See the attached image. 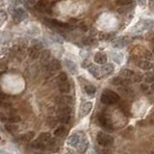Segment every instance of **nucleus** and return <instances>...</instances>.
Instances as JSON below:
<instances>
[{
	"mask_svg": "<svg viewBox=\"0 0 154 154\" xmlns=\"http://www.w3.org/2000/svg\"><path fill=\"white\" fill-rule=\"evenodd\" d=\"M66 65H67V68L70 70V72H71L72 74H75L76 72H77L76 66H75V64L72 61H70V60H66Z\"/></svg>",
	"mask_w": 154,
	"mask_h": 154,
	"instance_id": "obj_21",
	"label": "nucleus"
},
{
	"mask_svg": "<svg viewBox=\"0 0 154 154\" xmlns=\"http://www.w3.org/2000/svg\"><path fill=\"white\" fill-rule=\"evenodd\" d=\"M6 129L12 133V132H15V131L18 130V126L15 125V124H7L6 125Z\"/></svg>",
	"mask_w": 154,
	"mask_h": 154,
	"instance_id": "obj_33",
	"label": "nucleus"
},
{
	"mask_svg": "<svg viewBox=\"0 0 154 154\" xmlns=\"http://www.w3.org/2000/svg\"><path fill=\"white\" fill-rule=\"evenodd\" d=\"M112 84L114 85V86H118V87H119V86H121V87H123V86H128V83L125 82L124 80H122L119 76L118 77H115V78H114L112 80Z\"/></svg>",
	"mask_w": 154,
	"mask_h": 154,
	"instance_id": "obj_17",
	"label": "nucleus"
},
{
	"mask_svg": "<svg viewBox=\"0 0 154 154\" xmlns=\"http://www.w3.org/2000/svg\"><path fill=\"white\" fill-rule=\"evenodd\" d=\"M26 18H27V14L23 9H21V8H16V9L15 10V12H14V19L16 21L19 22V21L25 19Z\"/></svg>",
	"mask_w": 154,
	"mask_h": 154,
	"instance_id": "obj_7",
	"label": "nucleus"
},
{
	"mask_svg": "<svg viewBox=\"0 0 154 154\" xmlns=\"http://www.w3.org/2000/svg\"><path fill=\"white\" fill-rule=\"evenodd\" d=\"M34 137H35V133L30 131V132H27L26 134L22 135V136L20 137V138H21V140H22V141H24V142H30V141L33 140Z\"/></svg>",
	"mask_w": 154,
	"mask_h": 154,
	"instance_id": "obj_24",
	"label": "nucleus"
},
{
	"mask_svg": "<svg viewBox=\"0 0 154 154\" xmlns=\"http://www.w3.org/2000/svg\"><path fill=\"white\" fill-rule=\"evenodd\" d=\"M153 25H154V22H153L152 20H150V19H147V20L143 21V27H144V30L151 29L153 27Z\"/></svg>",
	"mask_w": 154,
	"mask_h": 154,
	"instance_id": "obj_26",
	"label": "nucleus"
},
{
	"mask_svg": "<svg viewBox=\"0 0 154 154\" xmlns=\"http://www.w3.org/2000/svg\"><path fill=\"white\" fill-rule=\"evenodd\" d=\"M57 102L59 103L60 107L70 106V104L72 103V98L70 96H60L57 98Z\"/></svg>",
	"mask_w": 154,
	"mask_h": 154,
	"instance_id": "obj_10",
	"label": "nucleus"
},
{
	"mask_svg": "<svg viewBox=\"0 0 154 154\" xmlns=\"http://www.w3.org/2000/svg\"><path fill=\"white\" fill-rule=\"evenodd\" d=\"M145 38H147V40L149 41H151L152 44L154 42V33L153 32H150V33H148L147 36H145Z\"/></svg>",
	"mask_w": 154,
	"mask_h": 154,
	"instance_id": "obj_36",
	"label": "nucleus"
},
{
	"mask_svg": "<svg viewBox=\"0 0 154 154\" xmlns=\"http://www.w3.org/2000/svg\"><path fill=\"white\" fill-rule=\"evenodd\" d=\"M67 73H65V72H61V73H60L59 76H58L59 84H60V83H65V82H67Z\"/></svg>",
	"mask_w": 154,
	"mask_h": 154,
	"instance_id": "obj_30",
	"label": "nucleus"
},
{
	"mask_svg": "<svg viewBox=\"0 0 154 154\" xmlns=\"http://www.w3.org/2000/svg\"><path fill=\"white\" fill-rule=\"evenodd\" d=\"M151 90H152V91H154V83L151 85Z\"/></svg>",
	"mask_w": 154,
	"mask_h": 154,
	"instance_id": "obj_43",
	"label": "nucleus"
},
{
	"mask_svg": "<svg viewBox=\"0 0 154 154\" xmlns=\"http://www.w3.org/2000/svg\"><path fill=\"white\" fill-rule=\"evenodd\" d=\"M93 38H84V44H93Z\"/></svg>",
	"mask_w": 154,
	"mask_h": 154,
	"instance_id": "obj_39",
	"label": "nucleus"
},
{
	"mask_svg": "<svg viewBox=\"0 0 154 154\" xmlns=\"http://www.w3.org/2000/svg\"><path fill=\"white\" fill-rule=\"evenodd\" d=\"M117 4L121 6H127V5H131L132 1H117Z\"/></svg>",
	"mask_w": 154,
	"mask_h": 154,
	"instance_id": "obj_38",
	"label": "nucleus"
},
{
	"mask_svg": "<svg viewBox=\"0 0 154 154\" xmlns=\"http://www.w3.org/2000/svg\"><path fill=\"white\" fill-rule=\"evenodd\" d=\"M67 144L70 147H77L80 152L86 151L89 144L86 138H82L79 134H72L71 136H70V138L67 140Z\"/></svg>",
	"mask_w": 154,
	"mask_h": 154,
	"instance_id": "obj_1",
	"label": "nucleus"
},
{
	"mask_svg": "<svg viewBox=\"0 0 154 154\" xmlns=\"http://www.w3.org/2000/svg\"><path fill=\"white\" fill-rule=\"evenodd\" d=\"M144 78L147 83H151V84L154 83V74L151 73V72H147V73L144 75Z\"/></svg>",
	"mask_w": 154,
	"mask_h": 154,
	"instance_id": "obj_27",
	"label": "nucleus"
},
{
	"mask_svg": "<svg viewBox=\"0 0 154 154\" xmlns=\"http://www.w3.org/2000/svg\"><path fill=\"white\" fill-rule=\"evenodd\" d=\"M89 71H90V73H91L93 77H96V79H101L102 78V74H101V70H100V68L96 67V65H90L89 66Z\"/></svg>",
	"mask_w": 154,
	"mask_h": 154,
	"instance_id": "obj_9",
	"label": "nucleus"
},
{
	"mask_svg": "<svg viewBox=\"0 0 154 154\" xmlns=\"http://www.w3.org/2000/svg\"><path fill=\"white\" fill-rule=\"evenodd\" d=\"M85 91H86V93L90 96H93L96 93V87H93V85H87L85 87Z\"/></svg>",
	"mask_w": 154,
	"mask_h": 154,
	"instance_id": "obj_22",
	"label": "nucleus"
},
{
	"mask_svg": "<svg viewBox=\"0 0 154 154\" xmlns=\"http://www.w3.org/2000/svg\"><path fill=\"white\" fill-rule=\"evenodd\" d=\"M9 121L12 123H16V122L20 121V118L19 117V115H11L10 118H9Z\"/></svg>",
	"mask_w": 154,
	"mask_h": 154,
	"instance_id": "obj_35",
	"label": "nucleus"
},
{
	"mask_svg": "<svg viewBox=\"0 0 154 154\" xmlns=\"http://www.w3.org/2000/svg\"><path fill=\"white\" fill-rule=\"evenodd\" d=\"M119 108H121L123 114H125L127 115H130V107L126 102H121V103H119Z\"/></svg>",
	"mask_w": 154,
	"mask_h": 154,
	"instance_id": "obj_23",
	"label": "nucleus"
},
{
	"mask_svg": "<svg viewBox=\"0 0 154 154\" xmlns=\"http://www.w3.org/2000/svg\"><path fill=\"white\" fill-rule=\"evenodd\" d=\"M99 38L100 40H108V38H110V35L107 33H100Z\"/></svg>",
	"mask_w": 154,
	"mask_h": 154,
	"instance_id": "obj_40",
	"label": "nucleus"
},
{
	"mask_svg": "<svg viewBox=\"0 0 154 154\" xmlns=\"http://www.w3.org/2000/svg\"><path fill=\"white\" fill-rule=\"evenodd\" d=\"M143 79V74L141 72H135V76H134V82H140Z\"/></svg>",
	"mask_w": 154,
	"mask_h": 154,
	"instance_id": "obj_34",
	"label": "nucleus"
},
{
	"mask_svg": "<svg viewBox=\"0 0 154 154\" xmlns=\"http://www.w3.org/2000/svg\"><path fill=\"white\" fill-rule=\"evenodd\" d=\"M93 108V103L92 102H84L80 107V117L83 118L85 115H87Z\"/></svg>",
	"mask_w": 154,
	"mask_h": 154,
	"instance_id": "obj_8",
	"label": "nucleus"
},
{
	"mask_svg": "<svg viewBox=\"0 0 154 154\" xmlns=\"http://www.w3.org/2000/svg\"><path fill=\"white\" fill-rule=\"evenodd\" d=\"M119 100H121L119 96L114 91H111V90H105L101 96V102L106 105L115 104L117 102H119Z\"/></svg>",
	"mask_w": 154,
	"mask_h": 154,
	"instance_id": "obj_2",
	"label": "nucleus"
},
{
	"mask_svg": "<svg viewBox=\"0 0 154 154\" xmlns=\"http://www.w3.org/2000/svg\"><path fill=\"white\" fill-rule=\"evenodd\" d=\"M28 54L31 59H37L38 58V56H40V50L36 49L35 47H33V46H31L29 49H28Z\"/></svg>",
	"mask_w": 154,
	"mask_h": 154,
	"instance_id": "obj_18",
	"label": "nucleus"
},
{
	"mask_svg": "<svg viewBox=\"0 0 154 154\" xmlns=\"http://www.w3.org/2000/svg\"><path fill=\"white\" fill-rule=\"evenodd\" d=\"M119 90V92H121L122 93V96H124L126 97H131V96H134V93H133V91L128 87V86H123V87H121L118 89Z\"/></svg>",
	"mask_w": 154,
	"mask_h": 154,
	"instance_id": "obj_16",
	"label": "nucleus"
},
{
	"mask_svg": "<svg viewBox=\"0 0 154 154\" xmlns=\"http://www.w3.org/2000/svg\"><path fill=\"white\" fill-rule=\"evenodd\" d=\"M95 62L99 65H105V63L107 62V56L102 52H98L96 54L95 56Z\"/></svg>",
	"mask_w": 154,
	"mask_h": 154,
	"instance_id": "obj_12",
	"label": "nucleus"
},
{
	"mask_svg": "<svg viewBox=\"0 0 154 154\" xmlns=\"http://www.w3.org/2000/svg\"><path fill=\"white\" fill-rule=\"evenodd\" d=\"M31 145H32V147L37 148V149H41V148H44V144H42L40 140H38V141H36V142L32 143Z\"/></svg>",
	"mask_w": 154,
	"mask_h": 154,
	"instance_id": "obj_31",
	"label": "nucleus"
},
{
	"mask_svg": "<svg viewBox=\"0 0 154 154\" xmlns=\"http://www.w3.org/2000/svg\"><path fill=\"white\" fill-rule=\"evenodd\" d=\"M144 60H147V61H148V60L153 59V53H152V52H150V51H149V50L145 49L144 53Z\"/></svg>",
	"mask_w": 154,
	"mask_h": 154,
	"instance_id": "obj_32",
	"label": "nucleus"
},
{
	"mask_svg": "<svg viewBox=\"0 0 154 154\" xmlns=\"http://www.w3.org/2000/svg\"><path fill=\"white\" fill-rule=\"evenodd\" d=\"M41 62H48V60L50 58V52L48 50H44L41 54Z\"/></svg>",
	"mask_w": 154,
	"mask_h": 154,
	"instance_id": "obj_29",
	"label": "nucleus"
},
{
	"mask_svg": "<svg viewBox=\"0 0 154 154\" xmlns=\"http://www.w3.org/2000/svg\"><path fill=\"white\" fill-rule=\"evenodd\" d=\"M6 19H7L6 13L4 12V11H1V12H0V21H1V23H3L4 21L6 20Z\"/></svg>",
	"mask_w": 154,
	"mask_h": 154,
	"instance_id": "obj_37",
	"label": "nucleus"
},
{
	"mask_svg": "<svg viewBox=\"0 0 154 154\" xmlns=\"http://www.w3.org/2000/svg\"><path fill=\"white\" fill-rule=\"evenodd\" d=\"M59 91L62 93H67L70 91V85L67 82L65 83H60L59 84Z\"/></svg>",
	"mask_w": 154,
	"mask_h": 154,
	"instance_id": "obj_19",
	"label": "nucleus"
},
{
	"mask_svg": "<svg viewBox=\"0 0 154 154\" xmlns=\"http://www.w3.org/2000/svg\"><path fill=\"white\" fill-rule=\"evenodd\" d=\"M47 21L51 22V24L54 25V26H57V27H67V25L63 23V22H60L58 20H55V19H47Z\"/></svg>",
	"mask_w": 154,
	"mask_h": 154,
	"instance_id": "obj_28",
	"label": "nucleus"
},
{
	"mask_svg": "<svg viewBox=\"0 0 154 154\" xmlns=\"http://www.w3.org/2000/svg\"><path fill=\"white\" fill-rule=\"evenodd\" d=\"M141 89H142L144 93H147V90H148V87H147L145 84H142V85H141Z\"/></svg>",
	"mask_w": 154,
	"mask_h": 154,
	"instance_id": "obj_41",
	"label": "nucleus"
},
{
	"mask_svg": "<svg viewBox=\"0 0 154 154\" xmlns=\"http://www.w3.org/2000/svg\"><path fill=\"white\" fill-rule=\"evenodd\" d=\"M129 44V38L127 37H122V38H118L115 41H113V45L115 48H122L125 47V46Z\"/></svg>",
	"mask_w": 154,
	"mask_h": 154,
	"instance_id": "obj_6",
	"label": "nucleus"
},
{
	"mask_svg": "<svg viewBox=\"0 0 154 154\" xmlns=\"http://www.w3.org/2000/svg\"><path fill=\"white\" fill-rule=\"evenodd\" d=\"M109 115L106 114H101L98 118V121H99L100 124L105 127L106 129H112V122H111L110 117H108Z\"/></svg>",
	"mask_w": 154,
	"mask_h": 154,
	"instance_id": "obj_5",
	"label": "nucleus"
},
{
	"mask_svg": "<svg viewBox=\"0 0 154 154\" xmlns=\"http://www.w3.org/2000/svg\"><path fill=\"white\" fill-rule=\"evenodd\" d=\"M97 144L101 147H110L114 143V139L112 136L109 134H106L104 132H99L96 136Z\"/></svg>",
	"mask_w": 154,
	"mask_h": 154,
	"instance_id": "obj_3",
	"label": "nucleus"
},
{
	"mask_svg": "<svg viewBox=\"0 0 154 154\" xmlns=\"http://www.w3.org/2000/svg\"><path fill=\"white\" fill-rule=\"evenodd\" d=\"M48 70L52 71V72H56L58 71L60 68H61V64L58 61V60H52L47 66Z\"/></svg>",
	"mask_w": 154,
	"mask_h": 154,
	"instance_id": "obj_11",
	"label": "nucleus"
},
{
	"mask_svg": "<svg viewBox=\"0 0 154 154\" xmlns=\"http://www.w3.org/2000/svg\"><path fill=\"white\" fill-rule=\"evenodd\" d=\"M134 76H135V71L128 70V68H124V70H122L119 72V77L128 84L130 82H134Z\"/></svg>",
	"mask_w": 154,
	"mask_h": 154,
	"instance_id": "obj_4",
	"label": "nucleus"
},
{
	"mask_svg": "<svg viewBox=\"0 0 154 154\" xmlns=\"http://www.w3.org/2000/svg\"><path fill=\"white\" fill-rule=\"evenodd\" d=\"M152 53L154 54V42L152 44Z\"/></svg>",
	"mask_w": 154,
	"mask_h": 154,
	"instance_id": "obj_42",
	"label": "nucleus"
},
{
	"mask_svg": "<svg viewBox=\"0 0 154 154\" xmlns=\"http://www.w3.org/2000/svg\"><path fill=\"white\" fill-rule=\"evenodd\" d=\"M66 133H67V129H66V127L63 125L57 127L54 131V135L56 137H63V136H65Z\"/></svg>",
	"mask_w": 154,
	"mask_h": 154,
	"instance_id": "obj_20",
	"label": "nucleus"
},
{
	"mask_svg": "<svg viewBox=\"0 0 154 154\" xmlns=\"http://www.w3.org/2000/svg\"><path fill=\"white\" fill-rule=\"evenodd\" d=\"M142 70H151L152 68V64L149 62V61H147V60H141L139 61V63L137 64Z\"/></svg>",
	"mask_w": 154,
	"mask_h": 154,
	"instance_id": "obj_14",
	"label": "nucleus"
},
{
	"mask_svg": "<svg viewBox=\"0 0 154 154\" xmlns=\"http://www.w3.org/2000/svg\"><path fill=\"white\" fill-rule=\"evenodd\" d=\"M113 71H114V66L112 64H105L101 68V72L104 76L110 75L111 73H113Z\"/></svg>",
	"mask_w": 154,
	"mask_h": 154,
	"instance_id": "obj_13",
	"label": "nucleus"
},
{
	"mask_svg": "<svg viewBox=\"0 0 154 154\" xmlns=\"http://www.w3.org/2000/svg\"><path fill=\"white\" fill-rule=\"evenodd\" d=\"M38 140H40L44 144H50L53 141V139H51V136H50L49 133H41L40 135V137H38Z\"/></svg>",
	"mask_w": 154,
	"mask_h": 154,
	"instance_id": "obj_15",
	"label": "nucleus"
},
{
	"mask_svg": "<svg viewBox=\"0 0 154 154\" xmlns=\"http://www.w3.org/2000/svg\"><path fill=\"white\" fill-rule=\"evenodd\" d=\"M36 9L38 11H41V12H45L46 11V8H47V2H44V1H40L36 4Z\"/></svg>",
	"mask_w": 154,
	"mask_h": 154,
	"instance_id": "obj_25",
	"label": "nucleus"
}]
</instances>
